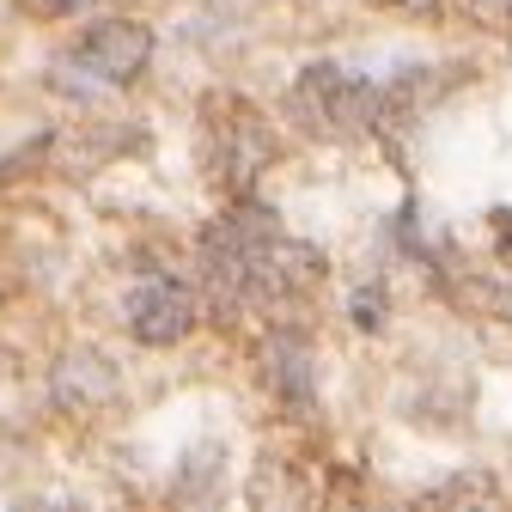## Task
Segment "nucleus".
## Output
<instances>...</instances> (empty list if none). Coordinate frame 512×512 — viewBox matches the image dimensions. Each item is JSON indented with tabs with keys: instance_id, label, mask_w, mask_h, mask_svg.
Returning <instances> with one entry per match:
<instances>
[{
	"instance_id": "f257e3e1",
	"label": "nucleus",
	"mask_w": 512,
	"mask_h": 512,
	"mask_svg": "<svg viewBox=\"0 0 512 512\" xmlns=\"http://www.w3.org/2000/svg\"><path fill=\"white\" fill-rule=\"evenodd\" d=\"M202 269H208L214 305L250 311V305H287L311 281H324V256H317L311 244H299V238H287L275 208L238 202L232 214H220L208 226Z\"/></svg>"
},
{
	"instance_id": "f03ea898",
	"label": "nucleus",
	"mask_w": 512,
	"mask_h": 512,
	"mask_svg": "<svg viewBox=\"0 0 512 512\" xmlns=\"http://www.w3.org/2000/svg\"><path fill=\"white\" fill-rule=\"evenodd\" d=\"M415 98V80H366V74H348V68H305L299 86H293V104L311 116V128L324 135H366V128L403 116Z\"/></svg>"
},
{
	"instance_id": "7ed1b4c3",
	"label": "nucleus",
	"mask_w": 512,
	"mask_h": 512,
	"mask_svg": "<svg viewBox=\"0 0 512 512\" xmlns=\"http://www.w3.org/2000/svg\"><path fill=\"white\" fill-rule=\"evenodd\" d=\"M147 61H153V31L128 13H110V19L86 25L68 55H55V86L61 92H110V86L141 80Z\"/></svg>"
},
{
	"instance_id": "20e7f679",
	"label": "nucleus",
	"mask_w": 512,
	"mask_h": 512,
	"mask_svg": "<svg viewBox=\"0 0 512 512\" xmlns=\"http://www.w3.org/2000/svg\"><path fill=\"white\" fill-rule=\"evenodd\" d=\"M122 324L141 348H177L196 330V293L177 275H141L122 299Z\"/></svg>"
},
{
	"instance_id": "39448f33",
	"label": "nucleus",
	"mask_w": 512,
	"mask_h": 512,
	"mask_svg": "<svg viewBox=\"0 0 512 512\" xmlns=\"http://www.w3.org/2000/svg\"><path fill=\"white\" fill-rule=\"evenodd\" d=\"M116 391H122V378H116V366L104 360V354H68L55 366V403L61 409H74V415H98V409H110L116 403Z\"/></svg>"
},
{
	"instance_id": "423d86ee",
	"label": "nucleus",
	"mask_w": 512,
	"mask_h": 512,
	"mask_svg": "<svg viewBox=\"0 0 512 512\" xmlns=\"http://www.w3.org/2000/svg\"><path fill=\"white\" fill-rule=\"evenodd\" d=\"M214 135H220V153H214V177L226 183H250L256 171H263L275 159V141H269V128L256 122L250 110H238V122H214Z\"/></svg>"
},
{
	"instance_id": "0eeeda50",
	"label": "nucleus",
	"mask_w": 512,
	"mask_h": 512,
	"mask_svg": "<svg viewBox=\"0 0 512 512\" xmlns=\"http://www.w3.org/2000/svg\"><path fill=\"white\" fill-rule=\"evenodd\" d=\"M476 25H512V0H458Z\"/></svg>"
},
{
	"instance_id": "6e6552de",
	"label": "nucleus",
	"mask_w": 512,
	"mask_h": 512,
	"mask_svg": "<svg viewBox=\"0 0 512 512\" xmlns=\"http://www.w3.org/2000/svg\"><path fill=\"white\" fill-rule=\"evenodd\" d=\"M19 13H31V19H43V25H55V19H68L74 13V0H13Z\"/></svg>"
},
{
	"instance_id": "1a4fd4ad",
	"label": "nucleus",
	"mask_w": 512,
	"mask_h": 512,
	"mask_svg": "<svg viewBox=\"0 0 512 512\" xmlns=\"http://www.w3.org/2000/svg\"><path fill=\"white\" fill-rule=\"evenodd\" d=\"M354 324H360V330H378V324H384V293H378V287L354 299Z\"/></svg>"
}]
</instances>
